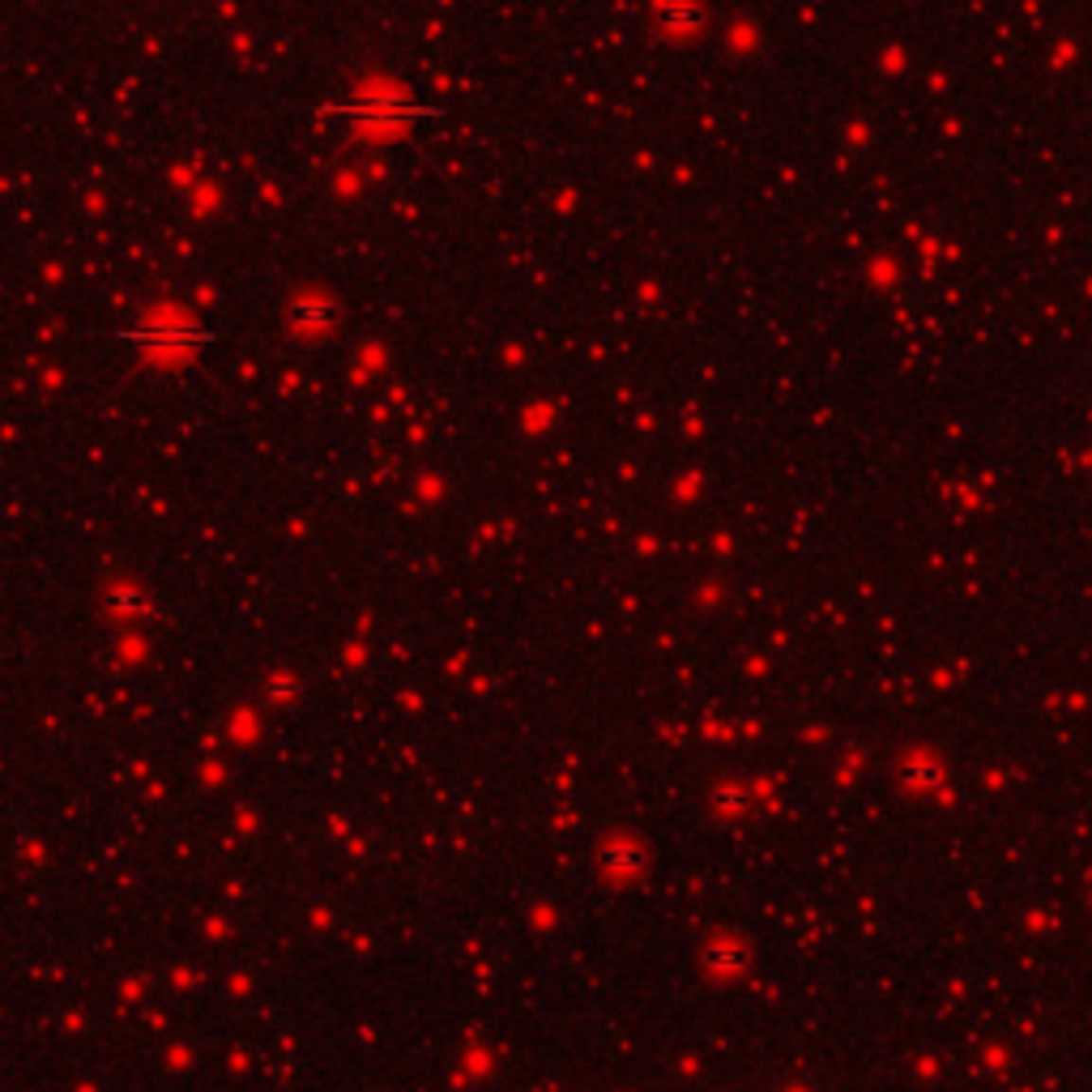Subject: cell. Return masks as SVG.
Returning a JSON list of instances; mask_svg holds the SVG:
<instances>
[{"label":"cell","mask_w":1092,"mask_h":1092,"mask_svg":"<svg viewBox=\"0 0 1092 1092\" xmlns=\"http://www.w3.org/2000/svg\"><path fill=\"white\" fill-rule=\"evenodd\" d=\"M124 337H141V342H175V346L209 342L206 329H192V325H154V329H137V333H124Z\"/></svg>","instance_id":"6da1fadb"}]
</instances>
